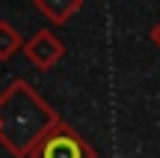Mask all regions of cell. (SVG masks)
<instances>
[{
  "label": "cell",
  "mask_w": 160,
  "mask_h": 158,
  "mask_svg": "<svg viewBox=\"0 0 160 158\" xmlns=\"http://www.w3.org/2000/svg\"><path fill=\"white\" fill-rule=\"evenodd\" d=\"M53 123L57 113L51 105H45L27 84H12L0 99V137L15 155H27Z\"/></svg>",
  "instance_id": "6da1fadb"
},
{
  "label": "cell",
  "mask_w": 160,
  "mask_h": 158,
  "mask_svg": "<svg viewBox=\"0 0 160 158\" xmlns=\"http://www.w3.org/2000/svg\"><path fill=\"white\" fill-rule=\"evenodd\" d=\"M27 155L30 158H95L89 143L59 119L33 143V149Z\"/></svg>",
  "instance_id": "7a4b0ae2"
},
{
  "label": "cell",
  "mask_w": 160,
  "mask_h": 158,
  "mask_svg": "<svg viewBox=\"0 0 160 158\" xmlns=\"http://www.w3.org/2000/svg\"><path fill=\"white\" fill-rule=\"evenodd\" d=\"M24 51H27V57L33 60L39 69H51V66H57L59 60H62L65 48H62V42H59L51 30H39V33L27 42Z\"/></svg>",
  "instance_id": "3957f363"
},
{
  "label": "cell",
  "mask_w": 160,
  "mask_h": 158,
  "mask_svg": "<svg viewBox=\"0 0 160 158\" xmlns=\"http://www.w3.org/2000/svg\"><path fill=\"white\" fill-rule=\"evenodd\" d=\"M83 0H36V9L53 24H65L71 15H77Z\"/></svg>",
  "instance_id": "277c9868"
},
{
  "label": "cell",
  "mask_w": 160,
  "mask_h": 158,
  "mask_svg": "<svg viewBox=\"0 0 160 158\" xmlns=\"http://www.w3.org/2000/svg\"><path fill=\"white\" fill-rule=\"evenodd\" d=\"M21 45V39H18V33L9 27V24H0V60H6L15 48Z\"/></svg>",
  "instance_id": "5b68a950"
},
{
  "label": "cell",
  "mask_w": 160,
  "mask_h": 158,
  "mask_svg": "<svg viewBox=\"0 0 160 158\" xmlns=\"http://www.w3.org/2000/svg\"><path fill=\"white\" fill-rule=\"evenodd\" d=\"M151 39H154V45L160 48V24H157V27H154V30H151Z\"/></svg>",
  "instance_id": "8992f818"
}]
</instances>
